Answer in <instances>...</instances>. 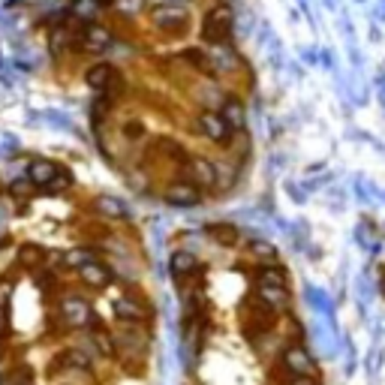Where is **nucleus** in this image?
I'll list each match as a JSON object with an SVG mask.
<instances>
[{"label":"nucleus","mask_w":385,"mask_h":385,"mask_svg":"<svg viewBox=\"0 0 385 385\" xmlns=\"http://www.w3.org/2000/svg\"><path fill=\"white\" fill-rule=\"evenodd\" d=\"M232 34V9L223 4V6H214L211 13H205V18H202V39L205 43H226Z\"/></svg>","instance_id":"f257e3e1"},{"label":"nucleus","mask_w":385,"mask_h":385,"mask_svg":"<svg viewBox=\"0 0 385 385\" xmlns=\"http://www.w3.org/2000/svg\"><path fill=\"white\" fill-rule=\"evenodd\" d=\"M27 178L34 187H43V190H64L69 187V175L57 163H48V160H34L27 169Z\"/></svg>","instance_id":"f03ea898"},{"label":"nucleus","mask_w":385,"mask_h":385,"mask_svg":"<svg viewBox=\"0 0 385 385\" xmlns=\"http://www.w3.org/2000/svg\"><path fill=\"white\" fill-rule=\"evenodd\" d=\"M150 24H154L160 34L184 36L190 15H187V9H181V6H157V9H150Z\"/></svg>","instance_id":"7ed1b4c3"},{"label":"nucleus","mask_w":385,"mask_h":385,"mask_svg":"<svg viewBox=\"0 0 385 385\" xmlns=\"http://www.w3.org/2000/svg\"><path fill=\"white\" fill-rule=\"evenodd\" d=\"M187 181L192 187H199V190H214L217 187V175H220V169L211 163V160L205 157H190V163H187Z\"/></svg>","instance_id":"20e7f679"},{"label":"nucleus","mask_w":385,"mask_h":385,"mask_svg":"<svg viewBox=\"0 0 385 385\" xmlns=\"http://www.w3.org/2000/svg\"><path fill=\"white\" fill-rule=\"evenodd\" d=\"M196 124H199L202 133H205L211 141H217V145H223V141H229V139H232V133H235V130L229 127V120L223 118L220 111H202Z\"/></svg>","instance_id":"39448f33"},{"label":"nucleus","mask_w":385,"mask_h":385,"mask_svg":"<svg viewBox=\"0 0 385 385\" xmlns=\"http://www.w3.org/2000/svg\"><path fill=\"white\" fill-rule=\"evenodd\" d=\"M60 313H64L66 326L73 328H88L94 322V310H90V304L85 298H64L60 301Z\"/></svg>","instance_id":"423d86ee"},{"label":"nucleus","mask_w":385,"mask_h":385,"mask_svg":"<svg viewBox=\"0 0 385 385\" xmlns=\"http://www.w3.org/2000/svg\"><path fill=\"white\" fill-rule=\"evenodd\" d=\"M85 82H88V88H94L97 94L111 97V88L118 85V73H115V66L111 64H94V66H88Z\"/></svg>","instance_id":"0eeeda50"},{"label":"nucleus","mask_w":385,"mask_h":385,"mask_svg":"<svg viewBox=\"0 0 385 385\" xmlns=\"http://www.w3.org/2000/svg\"><path fill=\"white\" fill-rule=\"evenodd\" d=\"M163 199L169 202V205H175V208H192V205H199L202 192H199V187H192L190 181H178V184L166 187Z\"/></svg>","instance_id":"6e6552de"},{"label":"nucleus","mask_w":385,"mask_h":385,"mask_svg":"<svg viewBox=\"0 0 385 385\" xmlns=\"http://www.w3.org/2000/svg\"><path fill=\"white\" fill-rule=\"evenodd\" d=\"M283 364H286V370L295 373V377H313V373H316V364L307 356V349H301V346H289L283 352Z\"/></svg>","instance_id":"1a4fd4ad"},{"label":"nucleus","mask_w":385,"mask_h":385,"mask_svg":"<svg viewBox=\"0 0 385 385\" xmlns=\"http://www.w3.org/2000/svg\"><path fill=\"white\" fill-rule=\"evenodd\" d=\"M78 46H82L85 52H106L111 46V34L103 24H88L82 30V36H78Z\"/></svg>","instance_id":"9d476101"},{"label":"nucleus","mask_w":385,"mask_h":385,"mask_svg":"<svg viewBox=\"0 0 385 385\" xmlns=\"http://www.w3.org/2000/svg\"><path fill=\"white\" fill-rule=\"evenodd\" d=\"M94 211H97L99 217H106V220H124L130 214L124 202L115 199V196H108V192H103V196L94 199Z\"/></svg>","instance_id":"9b49d317"},{"label":"nucleus","mask_w":385,"mask_h":385,"mask_svg":"<svg viewBox=\"0 0 385 385\" xmlns=\"http://www.w3.org/2000/svg\"><path fill=\"white\" fill-rule=\"evenodd\" d=\"M115 313H118V319H124V322H141L148 316V307L139 298L124 295V298L115 301Z\"/></svg>","instance_id":"f8f14e48"},{"label":"nucleus","mask_w":385,"mask_h":385,"mask_svg":"<svg viewBox=\"0 0 385 385\" xmlns=\"http://www.w3.org/2000/svg\"><path fill=\"white\" fill-rule=\"evenodd\" d=\"M78 277H82L88 286H94V289H106L111 283V271L103 265V262H90V265H85L82 271H78Z\"/></svg>","instance_id":"ddd939ff"},{"label":"nucleus","mask_w":385,"mask_h":385,"mask_svg":"<svg viewBox=\"0 0 385 385\" xmlns=\"http://www.w3.org/2000/svg\"><path fill=\"white\" fill-rule=\"evenodd\" d=\"M259 301L271 310H283L289 304V292L286 286H259Z\"/></svg>","instance_id":"4468645a"},{"label":"nucleus","mask_w":385,"mask_h":385,"mask_svg":"<svg viewBox=\"0 0 385 385\" xmlns=\"http://www.w3.org/2000/svg\"><path fill=\"white\" fill-rule=\"evenodd\" d=\"M196 265H199L196 256H192V253H187V250H178L175 256L169 259V271H172V274H175L178 280L187 277V274H192V271H196Z\"/></svg>","instance_id":"2eb2a0df"},{"label":"nucleus","mask_w":385,"mask_h":385,"mask_svg":"<svg viewBox=\"0 0 385 385\" xmlns=\"http://www.w3.org/2000/svg\"><path fill=\"white\" fill-rule=\"evenodd\" d=\"M208 235L214 238L217 244H223V247L238 244V229L229 226V223H211V226H208Z\"/></svg>","instance_id":"dca6fc26"},{"label":"nucleus","mask_w":385,"mask_h":385,"mask_svg":"<svg viewBox=\"0 0 385 385\" xmlns=\"http://www.w3.org/2000/svg\"><path fill=\"white\" fill-rule=\"evenodd\" d=\"M220 115L229 120L232 130H241V127H244V106H241V99H235V97H229L226 103H223Z\"/></svg>","instance_id":"f3484780"},{"label":"nucleus","mask_w":385,"mask_h":385,"mask_svg":"<svg viewBox=\"0 0 385 385\" xmlns=\"http://www.w3.org/2000/svg\"><path fill=\"white\" fill-rule=\"evenodd\" d=\"M184 60H187L190 66H196L202 76H217V66L211 64V57L202 52V48H187V52H184Z\"/></svg>","instance_id":"a211bd4d"},{"label":"nucleus","mask_w":385,"mask_h":385,"mask_svg":"<svg viewBox=\"0 0 385 385\" xmlns=\"http://www.w3.org/2000/svg\"><path fill=\"white\" fill-rule=\"evenodd\" d=\"M64 262H66V268H76V271H82L85 265H90V262H97V259H94V253H90L88 247H76V250L64 253Z\"/></svg>","instance_id":"6ab92c4d"},{"label":"nucleus","mask_w":385,"mask_h":385,"mask_svg":"<svg viewBox=\"0 0 385 385\" xmlns=\"http://www.w3.org/2000/svg\"><path fill=\"white\" fill-rule=\"evenodd\" d=\"M259 286H286V274L280 268H262L259 271Z\"/></svg>","instance_id":"aec40b11"},{"label":"nucleus","mask_w":385,"mask_h":385,"mask_svg":"<svg viewBox=\"0 0 385 385\" xmlns=\"http://www.w3.org/2000/svg\"><path fill=\"white\" fill-rule=\"evenodd\" d=\"M94 343L99 346L103 356H115V343H111V337H108L106 331H94Z\"/></svg>","instance_id":"412c9836"},{"label":"nucleus","mask_w":385,"mask_h":385,"mask_svg":"<svg viewBox=\"0 0 385 385\" xmlns=\"http://www.w3.org/2000/svg\"><path fill=\"white\" fill-rule=\"evenodd\" d=\"M250 250L256 253V256H262V259H274V256H277V250L271 247V244H265V241H253Z\"/></svg>","instance_id":"4be33fe9"},{"label":"nucleus","mask_w":385,"mask_h":385,"mask_svg":"<svg viewBox=\"0 0 385 385\" xmlns=\"http://www.w3.org/2000/svg\"><path fill=\"white\" fill-rule=\"evenodd\" d=\"M64 361H66V364H73V368H90V358L85 356V352H78V349L66 352V356H64Z\"/></svg>","instance_id":"5701e85b"},{"label":"nucleus","mask_w":385,"mask_h":385,"mask_svg":"<svg viewBox=\"0 0 385 385\" xmlns=\"http://www.w3.org/2000/svg\"><path fill=\"white\" fill-rule=\"evenodd\" d=\"M43 259H46V253L39 247H24L22 250V262H27V265H36V262H43Z\"/></svg>","instance_id":"b1692460"},{"label":"nucleus","mask_w":385,"mask_h":385,"mask_svg":"<svg viewBox=\"0 0 385 385\" xmlns=\"http://www.w3.org/2000/svg\"><path fill=\"white\" fill-rule=\"evenodd\" d=\"M124 133L130 136V139H141L145 136V124H141V120H127V127H124Z\"/></svg>","instance_id":"393cba45"},{"label":"nucleus","mask_w":385,"mask_h":385,"mask_svg":"<svg viewBox=\"0 0 385 385\" xmlns=\"http://www.w3.org/2000/svg\"><path fill=\"white\" fill-rule=\"evenodd\" d=\"M141 4L139 0H118V9H124V13H133V9H139Z\"/></svg>","instance_id":"a878e982"},{"label":"nucleus","mask_w":385,"mask_h":385,"mask_svg":"<svg viewBox=\"0 0 385 385\" xmlns=\"http://www.w3.org/2000/svg\"><path fill=\"white\" fill-rule=\"evenodd\" d=\"M27 192H30V184H24V181L13 184V196H27Z\"/></svg>","instance_id":"bb28decb"},{"label":"nucleus","mask_w":385,"mask_h":385,"mask_svg":"<svg viewBox=\"0 0 385 385\" xmlns=\"http://www.w3.org/2000/svg\"><path fill=\"white\" fill-rule=\"evenodd\" d=\"M289 385H319V382L313 379V377H295V379H292Z\"/></svg>","instance_id":"cd10ccee"},{"label":"nucleus","mask_w":385,"mask_h":385,"mask_svg":"<svg viewBox=\"0 0 385 385\" xmlns=\"http://www.w3.org/2000/svg\"><path fill=\"white\" fill-rule=\"evenodd\" d=\"M382 292H385V268H382Z\"/></svg>","instance_id":"c85d7f7f"}]
</instances>
